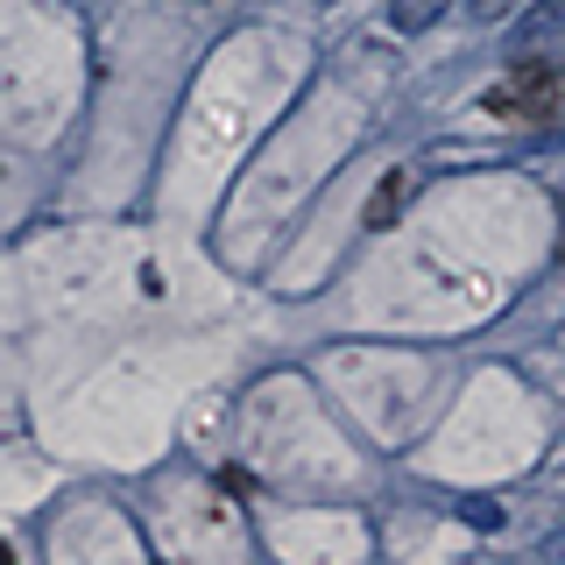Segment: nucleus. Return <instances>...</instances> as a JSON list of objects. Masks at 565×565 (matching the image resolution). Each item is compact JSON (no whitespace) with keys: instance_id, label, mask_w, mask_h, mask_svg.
I'll return each instance as SVG.
<instances>
[{"instance_id":"obj_9","label":"nucleus","mask_w":565,"mask_h":565,"mask_svg":"<svg viewBox=\"0 0 565 565\" xmlns=\"http://www.w3.org/2000/svg\"><path fill=\"white\" fill-rule=\"evenodd\" d=\"M326 8H332V0H326Z\"/></svg>"},{"instance_id":"obj_1","label":"nucleus","mask_w":565,"mask_h":565,"mask_svg":"<svg viewBox=\"0 0 565 565\" xmlns=\"http://www.w3.org/2000/svg\"><path fill=\"white\" fill-rule=\"evenodd\" d=\"M488 114L494 120H558L565 114V64L516 57V64H509V78L488 93Z\"/></svg>"},{"instance_id":"obj_5","label":"nucleus","mask_w":565,"mask_h":565,"mask_svg":"<svg viewBox=\"0 0 565 565\" xmlns=\"http://www.w3.org/2000/svg\"><path fill=\"white\" fill-rule=\"evenodd\" d=\"M459 516H467L473 530H494V523H502V509H494L488 494H467V502H459Z\"/></svg>"},{"instance_id":"obj_3","label":"nucleus","mask_w":565,"mask_h":565,"mask_svg":"<svg viewBox=\"0 0 565 565\" xmlns=\"http://www.w3.org/2000/svg\"><path fill=\"white\" fill-rule=\"evenodd\" d=\"M403 205H411V170H388L382 184H375V199L361 205V226H367V234H382V226L396 220Z\"/></svg>"},{"instance_id":"obj_7","label":"nucleus","mask_w":565,"mask_h":565,"mask_svg":"<svg viewBox=\"0 0 565 565\" xmlns=\"http://www.w3.org/2000/svg\"><path fill=\"white\" fill-rule=\"evenodd\" d=\"M544 552H552V558H565V530H552V537H544Z\"/></svg>"},{"instance_id":"obj_4","label":"nucleus","mask_w":565,"mask_h":565,"mask_svg":"<svg viewBox=\"0 0 565 565\" xmlns=\"http://www.w3.org/2000/svg\"><path fill=\"white\" fill-rule=\"evenodd\" d=\"M446 8H452V0H388V29H396V35H424Z\"/></svg>"},{"instance_id":"obj_8","label":"nucleus","mask_w":565,"mask_h":565,"mask_svg":"<svg viewBox=\"0 0 565 565\" xmlns=\"http://www.w3.org/2000/svg\"><path fill=\"white\" fill-rule=\"evenodd\" d=\"M0 565H8V544H0Z\"/></svg>"},{"instance_id":"obj_10","label":"nucleus","mask_w":565,"mask_h":565,"mask_svg":"<svg viewBox=\"0 0 565 565\" xmlns=\"http://www.w3.org/2000/svg\"><path fill=\"white\" fill-rule=\"evenodd\" d=\"M558 120H565V114H558Z\"/></svg>"},{"instance_id":"obj_2","label":"nucleus","mask_w":565,"mask_h":565,"mask_svg":"<svg viewBox=\"0 0 565 565\" xmlns=\"http://www.w3.org/2000/svg\"><path fill=\"white\" fill-rule=\"evenodd\" d=\"M565 43V0H523L509 14V57H544Z\"/></svg>"},{"instance_id":"obj_6","label":"nucleus","mask_w":565,"mask_h":565,"mask_svg":"<svg viewBox=\"0 0 565 565\" xmlns=\"http://www.w3.org/2000/svg\"><path fill=\"white\" fill-rule=\"evenodd\" d=\"M516 8H523V0H467V14H473V22H509Z\"/></svg>"}]
</instances>
